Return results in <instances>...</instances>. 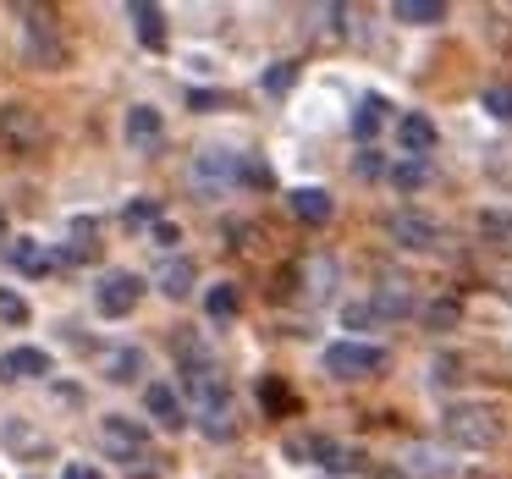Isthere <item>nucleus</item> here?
I'll use <instances>...</instances> for the list:
<instances>
[{
    "label": "nucleus",
    "instance_id": "f03ea898",
    "mask_svg": "<svg viewBox=\"0 0 512 479\" xmlns=\"http://www.w3.org/2000/svg\"><path fill=\"white\" fill-rule=\"evenodd\" d=\"M325 369H331L336 380L380 375V369H386V347H369V342H336V347H325Z\"/></svg>",
    "mask_w": 512,
    "mask_h": 479
},
{
    "label": "nucleus",
    "instance_id": "4468645a",
    "mask_svg": "<svg viewBox=\"0 0 512 479\" xmlns=\"http://www.w3.org/2000/svg\"><path fill=\"white\" fill-rule=\"evenodd\" d=\"M155 287L166 292V298H188L193 292V259H166V265L155 270Z\"/></svg>",
    "mask_w": 512,
    "mask_h": 479
},
{
    "label": "nucleus",
    "instance_id": "0eeeda50",
    "mask_svg": "<svg viewBox=\"0 0 512 479\" xmlns=\"http://www.w3.org/2000/svg\"><path fill=\"white\" fill-rule=\"evenodd\" d=\"M386 232L397 237L402 248H435V243H441V226H435L430 215H413V210L391 215V221H386Z\"/></svg>",
    "mask_w": 512,
    "mask_h": 479
},
{
    "label": "nucleus",
    "instance_id": "4c0bfd02",
    "mask_svg": "<svg viewBox=\"0 0 512 479\" xmlns=\"http://www.w3.org/2000/svg\"><path fill=\"white\" fill-rule=\"evenodd\" d=\"M0 237H6V215H0Z\"/></svg>",
    "mask_w": 512,
    "mask_h": 479
},
{
    "label": "nucleus",
    "instance_id": "f704fd0d",
    "mask_svg": "<svg viewBox=\"0 0 512 479\" xmlns=\"http://www.w3.org/2000/svg\"><path fill=\"white\" fill-rule=\"evenodd\" d=\"M188 105H193V111H215L221 100H215V94H188Z\"/></svg>",
    "mask_w": 512,
    "mask_h": 479
},
{
    "label": "nucleus",
    "instance_id": "4be33fe9",
    "mask_svg": "<svg viewBox=\"0 0 512 479\" xmlns=\"http://www.w3.org/2000/svg\"><path fill=\"white\" fill-rule=\"evenodd\" d=\"M391 182H397V188H424V182H430V166H424V160H402V166H391Z\"/></svg>",
    "mask_w": 512,
    "mask_h": 479
},
{
    "label": "nucleus",
    "instance_id": "c756f323",
    "mask_svg": "<svg viewBox=\"0 0 512 479\" xmlns=\"http://www.w3.org/2000/svg\"><path fill=\"white\" fill-rule=\"evenodd\" d=\"M243 177L254 182V188H270V166H259V160H243Z\"/></svg>",
    "mask_w": 512,
    "mask_h": 479
},
{
    "label": "nucleus",
    "instance_id": "6e6552de",
    "mask_svg": "<svg viewBox=\"0 0 512 479\" xmlns=\"http://www.w3.org/2000/svg\"><path fill=\"white\" fill-rule=\"evenodd\" d=\"M39 375H50V353H39V347L0 353V380H39Z\"/></svg>",
    "mask_w": 512,
    "mask_h": 479
},
{
    "label": "nucleus",
    "instance_id": "20e7f679",
    "mask_svg": "<svg viewBox=\"0 0 512 479\" xmlns=\"http://www.w3.org/2000/svg\"><path fill=\"white\" fill-rule=\"evenodd\" d=\"M243 160H248V155H237V149H204V155L193 160V182H199L204 193L232 188V182L243 177Z\"/></svg>",
    "mask_w": 512,
    "mask_h": 479
},
{
    "label": "nucleus",
    "instance_id": "2eb2a0df",
    "mask_svg": "<svg viewBox=\"0 0 512 479\" xmlns=\"http://www.w3.org/2000/svg\"><path fill=\"white\" fill-rule=\"evenodd\" d=\"M127 17L138 23V39H144L149 50L166 45V28H160V6H149V0H127Z\"/></svg>",
    "mask_w": 512,
    "mask_h": 479
},
{
    "label": "nucleus",
    "instance_id": "6ab92c4d",
    "mask_svg": "<svg viewBox=\"0 0 512 479\" xmlns=\"http://www.w3.org/2000/svg\"><path fill=\"white\" fill-rule=\"evenodd\" d=\"M100 254V243H94V221H78L72 226V243L61 248V259H67V265H83V259H94Z\"/></svg>",
    "mask_w": 512,
    "mask_h": 479
},
{
    "label": "nucleus",
    "instance_id": "c9c22d12",
    "mask_svg": "<svg viewBox=\"0 0 512 479\" xmlns=\"http://www.w3.org/2000/svg\"><path fill=\"white\" fill-rule=\"evenodd\" d=\"M155 237H160V243H166V248H171V243H182V232H177V226H166V221L155 226Z\"/></svg>",
    "mask_w": 512,
    "mask_h": 479
},
{
    "label": "nucleus",
    "instance_id": "423d86ee",
    "mask_svg": "<svg viewBox=\"0 0 512 479\" xmlns=\"http://www.w3.org/2000/svg\"><path fill=\"white\" fill-rule=\"evenodd\" d=\"M0 138L17 149H34L39 138H45V127H39V116L28 111V105H0Z\"/></svg>",
    "mask_w": 512,
    "mask_h": 479
},
{
    "label": "nucleus",
    "instance_id": "f257e3e1",
    "mask_svg": "<svg viewBox=\"0 0 512 479\" xmlns=\"http://www.w3.org/2000/svg\"><path fill=\"white\" fill-rule=\"evenodd\" d=\"M441 430H446V441H457V446H496L501 441V413L485 408V402H457V408H446Z\"/></svg>",
    "mask_w": 512,
    "mask_h": 479
},
{
    "label": "nucleus",
    "instance_id": "cd10ccee",
    "mask_svg": "<svg viewBox=\"0 0 512 479\" xmlns=\"http://www.w3.org/2000/svg\"><path fill=\"white\" fill-rule=\"evenodd\" d=\"M265 89H270V94H287V89H292V61H281V67L265 72Z\"/></svg>",
    "mask_w": 512,
    "mask_h": 479
},
{
    "label": "nucleus",
    "instance_id": "c85d7f7f",
    "mask_svg": "<svg viewBox=\"0 0 512 479\" xmlns=\"http://www.w3.org/2000/svg\"><path fill=\"white\" fill-rule=\"evenodd\" d=\"M479 226H485V237H507V243H512V215L490 210V215H479Z\"/></svg>",
    "mask_w": 512,
    "mask_h": 479
},
{
    "label": "nucleus",
    "instance_id": "7ed1b4c3",
    "mask_svg": "<svg viewBox=\"0 0 512 479\" xmlns=\"http://www.w3.org/2000/svg\"><path fill=\"white\" fill-rule=\"evenodd\" d=\"M138 298H144V281L133 276V270H111V276L94 287V309L111 314V320H122V314L138 309Z\"/></svg>",
    "mask_w": 512,
    "mask_h": 479
},
{
    "label": "nucleus",
    "instance_id": "39448f33",
    "mask_svg": "<svg viewBox=\"0 0 512 479\" xmlns=\"http://www.w3.org/2000/svg\"><path fill=\"white\" fill-rule=\"evenodd\" d=\"M100 441H105V452H116V457H127V463H133L138 452H144V424L138 419H127V413H105L100 419Z\"/></svg>",
    "mask_w": 512,
    "mask_h": 479
},
{
    "label": "nucleus",
    "instance_id": "b1692460",
    "mask_svg": "<svg viewBox=\"0 0 512 479\" xmlns=\"http://www.w3.org/2000/svg\"><path fill=\"white\" fill-rule=\"evenodd\" d=\"M0 320H6V325H23V320H28V303L17 298V292H0Z\"/></svg>",
    "mask_w": 512,
    "mask_h": 479
},
{
    "label": "nucleus",
    "instance_id": "e433bc0d",
    "mask_svg": "<svg viewBox=\"0 0 512 479\" xmlns=\"http://www.w3.org/2000/svg\"><path fill=\"white\" fill-rule=\"evenodd\" d=\"M375 479H402V474H391V468H386V474H375Z\"/></svg>",
    "mask_w": 512,
    "mask_h": 479
},
{
    "label": "nucleus",
    "instance_id": "dca6fc26",
    "mask_svg": "<svg viewBox=\"0 0 512 479\" xmlns=\"http://www.w3.org/2000/svg\"><path fill=\"white\" fill-rule=\"evenodd\" d=\"M127 138L144 144V149L160 144V111H155V105H133V111H127Z\"/></svg>",
    "mask_w": 512,
    "mask_h": 479
},
{
    "label": "nucleus",
    "instance_id": "ddd939ff",
    "mask_svg": "<svg viewBox=\"0 0 512 479\" xmlns=\"http://www.w3.org/2000/svg\"><path fill=\"white\" fill-rule=\"evenodd\" d=\"M12 265L23 270V276H45V270H56V254H50L45 243H34V237H17V243H12Z\"/></svg>",
    "mask_w": 512,
    "mask_h": 479
},
{
    "label": "nucleus",
    "instance_id": "9d476101",
    "mask_svg": "<svg viewBox=\"0 0 512 479\" xmlns=\"http://www.w3.org/2000/svg\"><path fill=\"white\" fill-rule=\"evenodd\" d=\"M144 402H149V413H155L166 430H182V424H188V413H182V397H177V386H171V380H155V386L144 391Z\"/></svg>",
    "mask_w": 512,
    "mask_h": 479
},
{
    "label": "nucleus",
    "instance_id": "a211bd4d",
    "mask_svg": "<svg viewBox=\"0 0 512 479\" xmlns=\"http://www.w3.org/2000/svg\"><path fill=\"white\" fill-rule=\"evenodd\" d=\"M391 17H397V23L424 28V23H441L446 6H441V0H397V6H391Z\"/></svg>",
    "mask_w": 512,
    "mask_h": 479
},
{
    "label": "nucleus",
    "instance_id": "393cba45",
    "mask_svg": "<svg viewBox=\"0 0 512 479\" xmlns=\"http://www.w3.org/2000/svg\"><path fill=\"white\" fill-rule=\"evenodd\" d=\"M375 309H380V314H402V309H408V292H402V287H380Z\"/></svg>",
    "mask_w": 512,
    "mask_h": 479
},
{
    "label": "nucleus",
    "instance_id": "7c9ffc66",
    "mask_svg": "<svg viewBox=\"0 0 512 479\" xmlns=\"http://www.w3.org/2000/svg\"><path fill=\"white\" fill-rule=\"evenodd\" d=\"M259 397H265V402H270V408H287V391H281V386H276V380H265V386H259Z\"/></svg>",
    "mask_w": 512,
    "mask_h": 479
},
{
    "label": "nucleus",
    "instance_id": "aec40b11",
    "mask_svg": "<svg viewBox=\"0 0 512 479\" xmlns=\"http://www.w3.org/2000/svg\"><path fill=\"white\" fill-rule=\"evenodd\" d=\"M237 287L232 281H221V287H210V298H204V309H210V320H226V314H237Z\"/></svg>",
    "mask_w": 512,
    "mask_h": 479
},
{
    "label": "nucleus",
    "instance_id": "f3484780",
    "mask_svg": "<svg viewBox=\"0 0 512 479\" xmlns=\"http://www.w3.org/2000/svg\"><path fill=\"white\" fill-rule=\"evenodd\" d=\"M380 122H386V100H380V94H364V100H358V111H353V138H375L380 133Z\"/></svg>",
    "mask_w": 512,
    "mask_h": 479
},
{
    "label": "nucleus",
    "instance_id": "473e14b6",
    "mask_svg": "<svg viewBox=\"0 0 512 479\" xmlns=\"http://www.w3.org/2000/svg\"><path fill=\"white\" fill-rule=\"evenodd\" d=\"M358 177H380V155H375V149H364V155H358Z\"/></svg>",
    "mask_w": 512,
    "mask_h": 479
},
{
    "label": "nucleus",
    "instance_id": "bb28decb",
    "mask_svg": "<svg viewBox=\"0 0 512 479\" xmlns=\"http://www.w3.org/2000/svg\"><path fill=\"white\" fill-rule=\"evenodd\" d=\"M408 463L419 468V474H446V463H435V452H430V446H413V452H408Z\"/></svg>",
    "mask_w": 512,
    "mask_h": 479
},
{
    "label": "nucleus",
    "instance_id": "1a4fd4ad",
    "mask_svg": "<svg viewBox=\"0 0 512 479\" xmlns=\"http://www.w3.org/2000/svg\"><path fill=\"white\" fill-rule=\"evenodd\" d=\"M28 61H39V67H67V45L56 39V28L50 23H28Z\"/></svg>",
    "mask_w": 512,
    "mask_h": 479
},
{
    "label": "nucleus",
    "instance_id": "412c9836",
    "mask_svg": "<svg viewBox=\"0 0 512 479\" xmlns=\"http://www.w3.org/2000/svg\"><path fill=\"white\" fill-rule=\"evenodd\" d=\"M479 105H485V116H496V122H512V83H490Z\"/></svg>",
    "mask_w": 512,
    "mask_h": 479
},
{
    "label": "nucleus",
    "instance_id": "9b49d317",
    "mask_svg": "<svg viewBox=\"0 0 512 479\" xmlns=\"http://www.w3.org/2000/svg\"><path fill=\"white\" fill-rule=\"evenodd\" d=\"M397 144L408 149L413 160H424V155L435 149V122H430V116H419V111H408V116L397 122Z\"/></svg>",
    "mask_w": 512,
    "mask_h": 479
},
{
    "label": "nucleus",
    "instance_id": "a878e982",
    "mask_svg": "<svg viewBox=\"0 0 512 479\" xmlns=\"http://www.w3.org/2000/svg\"><path fill=\"white\" fill-rule=\"evenodd\" d=\"M138 369H144V358H138V353H116L111 358V380H133Z\"/></svg>",
    "mask_w": 512,
    "mask_h": 479
},
{
    "label": "nucleus",
    "instance_id": "f8f14e48",
    "mask_svg": "<svg viewBox=\"0 0 512 479\" xmlns=\"http://www.w3.org/2000/svg\"><path fill=\"white\" fill-rule=\"evenodd\" d=\"M287 210L298 215V221H309V226H325L336 204H331V193H325V188H298V193H287Z\"/></svg>",
    "mask_w": 512,
    "mask_h": 479
},
{
    "label": "nucleus",
    "instance_id": "2f4dec72",
    "mask_svg": "<svg viewBox=\"0 0 512 479\" xmlns=\"http://www.w3.org/2000/svg\"><path fill=\"white\" fill-rule=\"evenodd\" d=\"M61 479H105V474L94 463H67V474H61Z\"/></svg>",
    "mask_w": 512,
    "mask_h": 479
},
{
    "label": "nucleus",
    "instance_id": "72a5a7b5",
    "mask_svg": "<svg viewBox=\"0 0 512 479\" xmlns=\"http://www.w3.org/2000/svg\"><path fill=\"white\" fill-rule=\"evenodd\" d=\"M457 320V303H435L430 309V325H452Z\"/></svg>",
    "mask_w": 512,
    "mask_h": 479
},
{
    "label": "nucleus",
    "instance_id": "5701e85b",
    "mask_svg": "<svg viewBox=\"0 0 512 479\" xmlns=\"http://www.w3.org/2000/svg\"><path fill=\"white\" fill-rule=\"evenodd\" d=\"M122 221H127V226H160V204H155V199H133Z\"/></svg>",
    "mask_w": 512,
    "mask_h": 479
}]
</instances>
